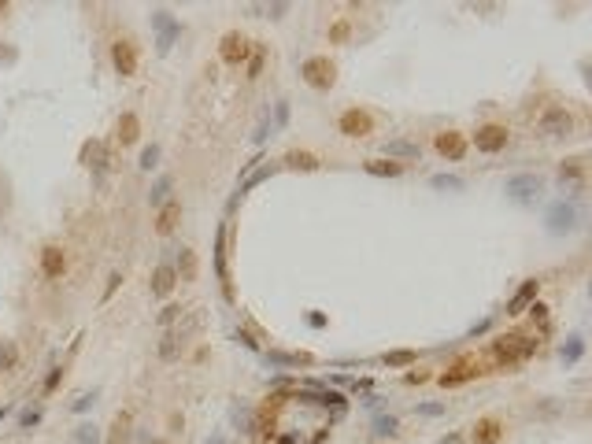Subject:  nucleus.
I'll list each match as a JSON object with an SVG mask.
<instances>
[{
  "label": "nucleus",
  "instance_id": "35",
  "mask_svg": "<svg viewBox=\"0 0 592 444\" xmlns=\"http://www.w3.org/2000/svg\"><path fill=\"white\" fill-rule=\"evenodd\" d=\"M159 163V144H149V148L141 152V170H152Z\"/></svg>",
  "mask_w": 592,
  "mask_h": 444
},
{
  "label": "nucleus",
  "instance_id": "3",
  "mask_svg": "<svg viewBox=\"0 0 592 444\" xmlns=\"http://www.w3.org/2000/svg\"><path fill=\"white\" fill-rule=\"evenodd\" d=\"M578 222H581V211H578V204H570V200H555L548 207V215H544L548 233H574Z\"/></svg>",
  "mask_w": 592,
  "mask_h": 444
},
{
  "label": "nucleus",
  "instance_id": "6",
  "mask_svg": "<svg viewBox=\"0 0 592 444\" xmlns=\"http://www.w3.org/2000/svg\"><path fill=\"white\" fill-rule=\"evenodd\" d=\"M537 130L544 133V138H570L574 133V115L567 107H548V112L541 115V122H537Z\"/></svg>",
  "mask_w": 592,
  "mask_h": 444
},
{
  "label": "nucleus",
  "instance_id": "36",
  "mask_svg": "<svg viewBox=\"0 0 592 444\" xmlns=\"http://www.w3.org/2000/svg\"><path fill=\"white\" fill-rule=\"evenodd\" d=\"M285 119H289V104L278 101V104H274V122H270V130H281V126H285Z\"/></svg>",
  "mask_w": 592,
  "mask_h": 444
},
{
  "label": "nucleus",
  "instance_id": "16",
  "mask_svg": "<svg viewBox=\"0 0 592 444\" xmlns=\"http://www.w3.org/2000/svg\"><path fill=\"white\" fill-rule=\"evenodd\" d=\"M178 215H181V204L175 200V196H170V200L159 207V215H156V233H163V237H167V233L178 226Z\"/></svg>",
  "mask_w": 592,
  "mask_h": 444
},
{
  "label": "nucleus",
  "instance_id": "32",
  "mask_svg": "<svg viewBox=\"0 0 592 444\" xmlns=\"http://www.w3.org/2000/svg\"><path fill=\"white\" fill-rule=\"evenodd\" d=\"M415 352H389V356H385V363L389 367H407V363H415Z\"/></svg>",
  "mask_w": 592,
  "mask_h": 444
},
{
  "label": "nucleus",
  "instance_id": "4",
  "mask_svg": "<svg viewBox=\"0 0 592 444\" xmlns=\"http://www.w3.org/2000/svg\"><path fill=\"white\" fill-rule=\"evenodd\" d=\"M152 30H156V52L163 56V52H170V44L178 41V34H181V23L175 19L170 12H152Z\"/></svg>",
  "mask_w": 592,
  "mask_h": 444
},
{
  "label": "nucleus",
  "instance_id": "20",
  "mask_svg": "<svg viewBox=\"0 0 592 444\" xmlns=\"http://www.w3.org/2000/svg\"><path fill=\"white\" fill-rule=\"evenodd\" d=\"M363 170H367V174H374V178H396V174H404V163H393V159H367V163H363Z\"/></svg>",
  "mask_w": 592,
  "mask_h": 444
},
{
  "label": "nucleus",
  "instance_id": "41",
  "mask_svg": "<svg viewBox=\"0 0 592 444\" xmlns=\"http://www.w3.org/2000/svg\"><path fill=\"white\" fill-rule=\"evenodd\" d=\"M263 70V44H256V56H252V67H248V78H259Z\"/></svg>",
  "mask_w": 592,
  "mask_h": 444
},
{
  "label": "nucleus",
  "instance_id": "1",
  "mask_svg": "<svg viewBox=\"0 0 592 444\" xmlns=\"http://www.w3.org/2000/svg\"><path fill=\"white\" fill-rule=\"evenodd\" d=\"M537 352V337H526V333H507V337H496L493 341V356L500 363L515 367V363H526Z\"/></svg>",
  "mask_w": 592,
  "mask_h": 444
},
{
  "label": "nucleus",
  "instance_id": "5",
  "mask_svg": "<svg viewBox=\"0 0 592 444\" xmlns=\"http://www.w3.org/2000/svg\"><path fill=\"white\" fill-rule=\"evenodd\" d=\"M541 189H544V182L537 174H515V178H507L504 193L511 196L515 204H533L537 196H541Z\"/></svg>",
  "mask_w": 592,
  "mask_h": 444
},
{
  "label": "nucleus",
  "instance_id": "12",
  "mask_svg": "<svg viewBox=\"0 0 592 444\" xmlns=\"http://www.w3.org/2000/svg\"><path fill=\"white\" fill-rule=\"evenodd\" d=\"M215 270H218V282H222V296L233 300L230 270H226V226H218V233H215Z\"/></svg>",
  "mask_w": 592,
  "mask_h": 444
},
{
  "label": "nucleus",
  "instance_id": "15",
  "mask_svg": "<svg viewBox=\"0 0 592 444\" xmlns=\"http://www.w3.org/2000/svg\"><path fill=\"white\" fill-rule=\"evenodd\" d=\"M500 437H504L500 419H478V426H474V444H496Z\"/></svg>",
  "mask_w": 592,
  "mask_h": 444
},
{
  "label": "nucleus",
  "instance_id": "17",
  "mask_svg": "<svg viewBox=\"0 0 592 444\" xmlns=\"http://www.w3.org/2000/svg\"><path fill=\"white\" fill-rule=\"evenodd\" d=\"M263 359H267L270 367H307V363H315L307 352H267Z\"/></svg>",
  "mask_w": 592,
  "mask_h": 444
},
{
  "label": "nucleus",
  "instance_id": "29",
  "mask_svg": "<svg viewBox=\"0 0 592 444\" xmlns=\"http://www.w3.org/2000/svg\"><path fill=\"white\" fill-rule=\"evenodd\" d=\"M285 167H296V170H315L318 159L311 156V152H289L285 156Z\"/></svg>",
  "mask_w": 592,
  "mask_h": 444
},
{
  "label": "nucleus",
  "instance_id": "23",
  "mask_svg": "<svg viewBox=\"0 0 592 444\" xmlns=\"http://www.w3.org/2000/svg\"><path fill=\"white\" fill-rule=\"evenodd\" d=\"M19 367V344L15 341H0V374Z\"/></svg>",
  "mask_w": 592,
  "mask_h": 444
},
{
  "label": "nucleus",
  "instance_id": "18",
  "mask_svg": "<svg viewBox=\"0 0 592 444\" xmlns=\"http://www.w3.org/2000/svg\"><path fill=\"white\" fill-rule=\"evenodd\" d=\"M81 163L93 170H104L107 167V144L104 141H89L86 148H81Z\"/></svg>",
  "mask_w": 592,
  "mask_h": 444
},
{
  "label": "nucleus",
  "instance_id": "19",
  "mask_svg": "<svg viewBox=\"0 0 592 444\" xmlns=\"http://www.w3.org/2000/svg\"><path fill=\"white\" fill-rule=\"evenodd\" d=\"M537 289H541V282H537V278H530V282H526V285L511 296V304H507V315H522V307H526V304H533Z\"/></svg>",
  "mask_w": 592,
  "mask_h": 444
},
{
  "label": "nucleus",
  "instance_id": "43",
  "mask_svg": "<svg viewBox=\"0 0 592 444\" xmlns=\"http://www.w3.org/2000/svg\"><path fill=\"white\" fill-rule=\"evenodd\" d=\"M233 337H237V344H244V348H248V352H259V344H256V341H252V333H244V330H237V333H233Z\"/></svg>",
  "mask_w": 592,
  "mask_h": 444
},
{
  "label": "nucleus",
  "instance_id": "22",
  "mask_svg": "<svg viewBox=\"0 0 592 444\" xmlns=\"http://www.w3.org/2000/svg\"><path fill=\"white\" fill-rule=\"evenodd\" d=\"M385 159H418V144L415 141H385Z\"/></svg>",
  "mask_w": 592,
  "mask_h": 444
},
{
  "label": "nucleus",
  "instance_id": "46",
  "mask_svg": "<svg viewBox=\"0 0 592 444\" xmlns=\"http://www.w3.org/2000/svg\"><path fill=\"white\" fill-rule=\"evenodd\" d=\"M437 444H463V433H448V437H441Z\"/></svg>",
  "mask_w": 592,
  "mask_h": 444
},
{
  "label": "nucleus",
  "instance_id": "2",
  "mask_svg": "<svg viewBox=\"0 0 592 444\" xmlns=\"http://www.w3.org/2000/svg\"><path fill=\"white\" fill-rule=\"evenodd\" d=\"M300 75H304V81H307L311 89L326 93V89L333 86V78H337V67L330 63V56H311V60L300 63Z\"/></svg>",
  "mask_w": 592,
  "mask_h": 444
},
{
  "label": "nucleus",
  "instance_id": "13",
  "mask_svg": "<svg viewBox=\"0 0 592 444\" xmlns=\"http://www.w3.org/2000/svg\"><path fill=\"white\" fill-rule=\"evenodd\" d=\"M437 152H441L444 159H463V152H467V141H463V133L444 130V133H437Z\"/></svg>",
  "mask_w": 592,
  "mask_h": 444
},
{
  "label": "nucleus",
  "instance_id": "26",
  "mask_svg": "<svg viewBox=\"0 0 592 444\" xmlns=\"http://www.w3.org/2000/svg\"><path fill=\"white\" fill-rule=\"evenodd\" d=\"M170 185H175V182H170V174H163L159 182L152 185V193H149V204H152V207H163V204H167V200H170Z\"/></svg>",
  "mask_w": 592,
  "mask_h": 444
},
{
  "label": "nucleus",
  "instance_id": "42",
  "mask_svg": "<svg viewBox=\"0 0 592 444\" xmlns=\"http://www.w3.org/2000/svg\"><path fill=\"white\" fill-rule=\"evenodd\" d=\"M530 315H533V322H548V307H544L541 300L530 304Z\"/></svg>",
  "mask_w": 592,
  "mask_h": 444
},
{
  "label": "nucleus",
  "instance_id": "40",
  "mask_svg": "<svg viewBox=\"0 0 592 444\" xmlns=\"http://www.w3.org/2000/svg\"><path fill=\"white\" fill-rule=\"evenodd\" d=\"M78 444H100L96 441V426H78Z\"/></svg>",
  "mask_w": 592,
  "mask_h": 444
},
{
  "label": "nucleus",
  "instance_id": "11",
  "mask_svg": "<svg viewBox=\"0 0 592 444\" xmlns=\"http://www.w3.org/2000/svg\"><path fill=\"white\" fill-rule=\"evenodd\" d=\"M41 274L52 278V282L67 274V252H63L60 244H49V248H41Z\"/></svg>",
  "mask_w": 592,
  "mask_h": 444
},
{
  "label": "nucleus",
  "instance_id": "49",
  "mask_svg": "<svg viewBox=\"0 0 592 444\" xmlns=\"http://www.w3.org/2000/svg\"><path fill=\"white\" fill-rule=\"evenodd\" d=\"M152 444H167V441H152Z\"/></svg>",
  "mask_w": 592,
  "mask_h": 444
},
{
  "label": "nucleus",
  "instance_id": "39",
  "mask_svg": "<svg viewBox=\"0 0 592 444\" xmlns=\"http://www.w3.org/2000/svg\"><path fill=\"white\" fill-rule=\"evenodd\" d=\"M38 422H41V407H30V411H23V419H19L23 430H30V426H38Z\"/></svg>",
  "mask_w": 592,
  "mask_h": 444
},
{
  "label": "nucleus",
  "instance_id": "38",
  "mask_svg": "<svg viewBox=\"0 0 592 444\" xmlns=\"http://www.w3.org/2000/svg\"><path fill=\"white\" fill-rule=\"evenodd\" d=\"M178 315H181V307H178V304H167V307L159 311V326H170V322L178 319Z\"/></svg>",
  "mask_w": 592,
  "mask_h": 444
},
{
  "label": "nucleus",
  "instance_id": "47",
  "mask_svg": "<svg viewBox=\"0 0 592 444\" xmlns=\"http://www.w3.org/2000/svg\"><path fill=\"white\" fill-rule=\"evenodd\" d=\"M89 404H93V396H89V393H86V396H81V400L75 404V411H89Z\"/></svg>",
  "mask_w": 592,
  "mask_h": 444
},
{
  "label": "nucleus",
  "instance_id": "24",
  "mask_svg": "<svg viewBox=\"0 0 592 444\" xmlns=\"http://www.w3.org/2000/svg\"><path fill=\"white\" fill-rule=\"evenodd\" d=\"M581 174H585V159H563L559 167V182H581Z\"/></svg>",
  "mask_w": 592,
  "mask_h": 444
},
{
  "label": "nucleus",
  "instance_id": "9",
  "mask_svg": "<svg viewBox=\"0 0 592 444\" xmlns=\"http://www.w3.org/2000/svg\"><path fill=\"white\" fill-rule=\"evenodd\" d=\"M248 52H252V44H248L244 34H226L222 44H218V56L230 63V67H241V63L248 60Z\"/></svg>",
  "mask_w": 592,
  "mask_h": 444
},
{
  "label": "nucleus",
  "instance_id": "27",
  "mask_svg": "<svg viewBox=\"0 0 592 444\" xmlns=\"http://www.w3.org/2000/svg\"><path fill=\"white\" fill-rule=\"evenodd\" d=\"M178 278H181V282H193V278H196V256H193V252H189V248H181V256H178Z\"/></svg>",
  "mask_w": 592,
  "mask_h": 444
},
{
  "label": "nucleus",
  "instance_id": "30",
  "mask_svg": "<svg viewBox=\"0 0 592 444\" xmlns=\"http://www.w3.org/2000/svg\"><path fill=\"white\" fill-rule=\"evenodd\" d=\"M178 344H181V333H167L163 337V344H159V359H178Z\"/></svg>",
  "mask_w": 592,
  "mask_h": 444
},
{
  "label": "nucleus",
  "instance_id": "8",
  "mask_svg": "<svg viewBox=\"0 0 592 444\" xmlns=\"http://www.w3.org/2000/svg\"><path fill=\"white\" fill-rule=\"evenodd\" d=\"M474 144H478V152H489V156L504 152L507 148V126H500V122L481 126V130L474 133Z\"/></svg>",
  "mask_w": 592,
  "mask_h": 444
},
{
  "label": "nucleus",
  "instance_id": "7",
  "mask_svg": "<svg viewBox=\"0 0 592 444\" xmlns=\"http://www.w3.org/2000/svg\"><path fill=\"white\" fill-rule=\"evenodd\" d=\"M337 130H341L344 138H367V133L374 130V119H370L363 107H348V112L337 119Z\"/></svg>",
  "mask_w": 592,
  "mask_h": 444
},
{
  "label": "nucleus",
  "instance_id": "10",
  "mask_svg": "<svg viewBox=\"0 0 592 444\" xmlns=\"http://www.w3.org/2000/svg\"><path fill=\"white\" fill-rule=\"evenodd\" d=\"M112 63H115V70L123 78H133L138 75V49H133V41H123L118 38L112 44Z\"/></svg>",
  "mask_w": 592,
  "mask_h": 444
},
{
  "label": "nucleus",
  "instance_id": "34",
  "mask_svg": "<svg viewBox=\"0 0 592 444\" xmlns=\"http://www.w3.org/2000/svg\"><path fill=\"white\" fill-rule=\"evenodd\" d=\"M433 189H463V178L459 174H437Z\"/></svg>",
  "mask_w": 592,
  "mask_h": 444
},
{
  "label": "nucleus",
  "instance_id": "25",
  "mask_svg": "<svg viewBox=\"0 0 592 444\" xmlns=\"http://www.w3.org/2000/svg\"><path fill=\"white\" fill-rule=\"evenodd\" d=\"M274 170H278V163H267V167L252 170V174H248V178H244V182H241V189H237V196H244V193H248V189H256V185L263 182V178H270V174H274Z\"/></svg>",
  "mask_w": 592,
  "mask_h": 444
},
{
  "label": "nucleus",
  "instance_id": "37",
  "mask_svg": "<svg viewBox=\"0 0 592 444\" xmlns=\"http://www.w3.org/2000/svg\"><path fill=\"white\" fill-rule=\"evenodd\" d=\"M60 382H63V367H52V370H49V378H44V393H56Z\"/></svg>",
  "mask_w": 592,
  "mask_h": 444
},
{
  "label": "nucleus",
  "instance_id": "31",
  "mask_svg": "<svg viewBox=\"0 0 592 444\" xmlns=\"http://www.w3.org/2000/svg\"><path fill=\"white\" fill-rule=\"evenodd\" d=\"M581 352H585V341H581V337H570V344H563V363H578Z\"/></svg>",
  "mask_w": 592,
  "mask_h": 444
},
{
  "label": "nucleus",
  "instance_id": "14",
  "mask_svg": "<svg viewBox=\"0 0 592 444\" xmlns=\"http://www.w3.org/2000/svg\"><path fill=\"white\" fill-rule=\"evenodd\" d=\"M175 285H178V270L170 267V263H159V267L152 270V296H170Z\"/></svg>",
  "mask_w": 592,
  "mask_h": 444
},
{
  "label": "nucleus",
  "instance_id": "44",
  "mask_svg": "<svg viewBox=\"0 0 592 444\" xmlns=\"http://www.w3.org/2000/svg\"><path fill=\"white\" fill-rule=\"evenodd\" d=\"M118 285H123V274H118V270H115V274L107 278V289H104V300H112V293H115Z\"/></svg>",
  "mask_w": 592,
  "mask_h": 444
},
{
  "label": "nucleus",
  "instance_id": "28",
  "mask_svg": "<svg viewBox=\"0 0 592 444\" xmlns=\"http://www.w3.org/2000/svg\"><path fill=\"white\" fill-rule=\"evenodd\" d=\"M138 130H141V126H138V115H130V112H126L123 119H118V141H123V144L138 141Z\"/></svg>",
  "mask_w": 592,
  "mask_h": 444
},
{
  "label": "nucleus",
  "instance_id": "21",
  "mask_svg": "<svg viewBox=\"0 0 592 444\" xmlns=\"http://www.w3.org/2000/svg\"><path fill=\"white\" fill-rule=\"evenodd\" d=\"M478 374V363H470V359H463V363H455L448 374H441V385L448 389V385H459V382H467V378Z\"/></svg>",
  "mask_w": 592,
  "mask_h": 444
},
{
  "label": "nucleus",
  "instance_id": "48",
  "mask_svg": "<svg viewBox=\"0 0 592 444\" xmlns=\"http://www.w3.org/2000/svg\"><path fill=\"white\" fill-rule=\"evenodd\" d=\"M207 444H222V437H215V441H207Z\"/></svg>",
  "mask_w": 592,
  "mask_h": 444
},
{
  "label": "nucleus",
  "instance_id": "45",
  "mask_svg": "<svg viewBox=\"0 0 592 444\" xmlns=\"http://www.w3.org/2000/svg\"><path fill=\"white\" fill-rule=\"evenodd\" d=\"M344 38H348V23H337L330 30V41H344Z\"/></svg>",
  "mask_w": 592,
  "mask_h": 444
},
{
  "label": "nucleus",
  "instance_id": "33",
  "mask_svg": "<svg viewBox=\"0 0 592 444\" xmlns=\"http://www.w3.org/2000/svg\"><path fill=\"white\" fill-rule=\"evenodd\" d=\"M396 415H378L374 419V433H396Z\"/></svg>",
  "mask_w": 592,
  "mask_h": 444
}]
</instances>
